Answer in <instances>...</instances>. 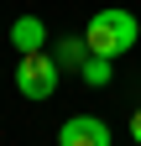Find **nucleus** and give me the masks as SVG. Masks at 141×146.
Segmentation results:
<instances>
[{"label":"nucleus","instance_id":"nucleus-1","mask_svg":"<svg viewBox=\"0 0 141 146\" xmlns=\"http://www.w3.org/2000/svg\"><path fill=\"white\" fill-rule=\"evenodd\" d=\"M136 36H141V26H136V16H131V11L104 5V11H94V16H89L84 47L99 52V58H120V52H131V47H136Z\"/></svg>","mask_w":141,"mask_h":146},{"label":"nucleus","instance_id":"nucleus-2","mask_svg":"<svg viewBox=\"0 0 141 146\" xmlns=\"http://www.w3.org/2000/svg\"><path fill=\"white\" fill-rule=\"evenodd\" d=\"M58 78L63 68L52 52H21V63H16V89H21L26 99H52L58 94Z\"/></svg>","mask_w":141,"mask_h":146},{"label":"nucleus","instance_id":"nucleus-3","mask_svg":"<svg viewBox=\"0 0 141 146\" xmlns=\"http://www.w3.org/2000/svg\"><path fill=\"white\" fill-rule=\"evenodd\" d=\"M58 146H110V125L99 115H73L58 125Z\"/></svg>","mask_w":141,"mask_h":146},{"label":"nucleus","instance_id":"nucleus-4","mask_svg":"<svg viewBox=\"0 0 141 146\" xmlns=\"http://www.w3.org/2000/svg\"><path fill=\"white\" fill-rule=\"evenodd\" d=\"M11 47L16 52H47V21L42 16H16L11 21Z\"/></svg>","mask_w":141,"mask_h":146},{"label":"nucleus","instance_id":"nucleus-5","mask_svg":"<svg viewBox=\"0 0 141 146\" xmlns=\"http://www.w3.org/2000/svg\"><path fill=\"white\" fill-rule=\"evenodd\" d=\"M78 78L89 84V89H104L115 78V58H99V52H84V63H78Z\"/></svg>","mask_w":141,"mask_h":146},{"label":"nucleus","instance_id":"nucleus-6","mask_svg":"<svg viewBox=\"0 0 141 146\" xmlns=\"http://www.w3.org/2000/svg\"><path fill=\"white\" fill-rule=\"evenodd\" d=\"M84 52H89V47H84V36H68V42H58L52 58H58V68H63V63H84Z\"/></svg>","mask_w":141,"mask_h":146},{"label":"nucleus","instance_id":"nucleus-7","mask_svg":"<svg viewBox=\"0 0 141 146\" xmlns=\"http://www.w3.org/2000/svg\"><path fill=\"white\" fill-rule=\"evenodd\" d=\"M131 141L141 146V110H136V115H131Z\"/></svg>","mask_w":141,"mask_h":146}]
</instances>
